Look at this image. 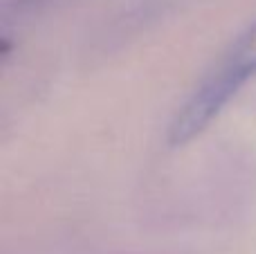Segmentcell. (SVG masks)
<instances>
[{"label": "cell", "mask_w": 256, "mask_h": 254, "mask_svg": "<svg viewBox=\"0 0 256 254\" xmlns=\"http://www.w3.org/2000/svg\"><path fill=\"white\" fill-rule=\"evenodd\" d=\"M256 76V20L232 43L218 66L204 76L196 92L178 110L171 128L168 144L173 148L194 142L209 128L225 106Z\"/></svg>", "instance_id": "obj_1"}]
</instances>
